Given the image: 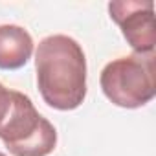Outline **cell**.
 Here are the masks:
<instances>
[{
	"label": "cell",
	"instance_id": "cell-1",
	"mask_svg": "<svg viewBox=\"0 0 156 156\" xmlns=\"http://www.w3.org/2000/svg\"><path fill=\"white\" fill-rule=\"evenodd\" d=\"M37 87L55 110H75L87 98V57L75 39L57 33L44 37L35 51Z\"/></svg>",
	"mask_w": 156,
	"mask_h": 156
},
{
	"label": "cell",
	"instance_id": "cell-2",
	"mask_svg": "<svg viewBox=\"0 0 156 156\" xmlns=\"http://www.w3.org/2000/svg\"><path fill=\"white\" fill-rule=\"evenodd\" d=\"M99 85L107 99L116 107H145L156 96L154 53H130L110 61L101 70Z\"/></svg>",
	"mask_w": 156,
	"mask_h": 156
},
{
	"label": "cell",
	"instance_id": "cell-3",
	"mask_svg": "<svg viewBox=\"0 0 156 156\" xmlns=\"http://www.w3.org/2000/svg\"><path fill=\"white\" fill-rule=\"evenodd\" d=\"M0 140L13 156H48L57 145V130L26 94L13 90L11 108L0 123Z\"/></svg>",
	"mask_w": 156,
	"mask_h": 156
},
{
	"label": "cell",
	"instance_id": "cell-4",
	"mask_svg": "<svg viewBox=\"0 0 156 156\" xmlns=\"http://www.w3.org/2000/svg\"><path fill=\"white\" fill-rule=\"evenodd\" d=\"M110 19L119 26L121 35L134 53H154V2L151 0H119L108 4Z\"/></svg>",
	"mask_w": 156,
	"mask_h": 156
},
{
	"label": "cell",
	"instance_id": "cell-5",
	"mask_svg": "<svg viewBox=\"0 0 156 156\" xmlns=\"http://www.w3.org/2000/svg\"><path fill=\"white\" fill-rule=\"evenodd\" d=\"M33 53L30 31L17 24L0 26V70H19Z\"/></svg>",
	"mask_w": 156,
	"mask_h": 156
},
{
	"label": "cell",
	"instance_id": "cell-6",
	"mask_svg": "<svg viewBox=\"0 0 156 156\" xmlns=\"http://www.w3.org/2000/svg\"><path fill=\"white\" fill-rule=\"evenodd\" d=\"M11 96H13V90L6 88L0 83V123L4 121V118L8 116V112L11 108Z\"/></svg>",
	"mask_w": 156,
	"mask_h": 156
},
{
	"label": "cell",
	"instance_id": "cell-7",
	"mask_svg": "<svg viewBox=\"0 0 156 156\" xmlns=\"http://www.w3.org/2000/svg\"><path fill=\"white\" fill-rule=\"evenodd\" d=\"M0 156H6V154H4V152H0Z\"/></svg>",
	"mask_w": 156,
	"mask_h": 156
}]
</instances>
